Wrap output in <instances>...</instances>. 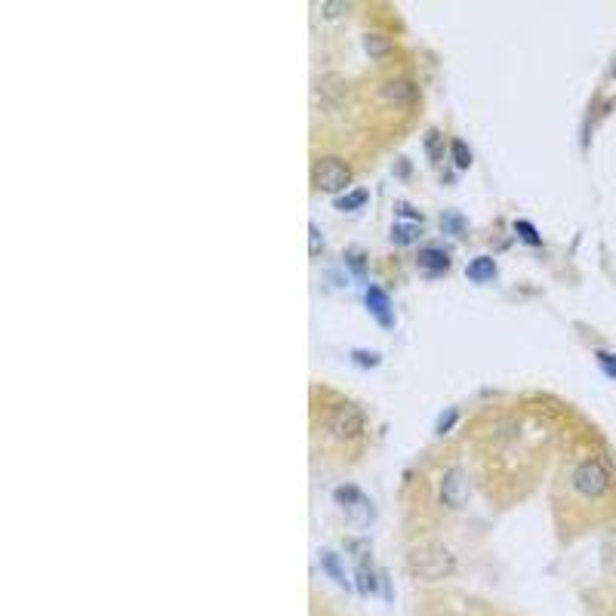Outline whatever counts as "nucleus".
<instances>
[{
	"label": "nucleus",
	"instance_id": "f257e3e1",
	"mask_svg": "<svg viewBox=\"0 0 616 616\" xmlns=\"http://www.w3.org/2000/svg\"><path fill=\"white\" fill-rule=\"evenodd\" d=\"M407 565L423 580H441V576L454 573L456 558L441 542H416V546L407 549Z\"/></svg>",
	"mask_w": 616,
	"mask_h": 616
},
{
	"label": "nucleus",
	"instance_id": "f03ea898",
	"mask_svg": "<svg viewBox=\"0 0 616 616\" xmlns=\"http://www.w3.org/2000/svg\"><path fill=\"white\" fill-rule=\"evenodd\" d=\"M570 481H573L576 494L588 496V500H598V496H604L607 490H611V471L604 469L601 460H582V462H576Z\"/></svg>",
	"mask_w": 616,
	"mask_h": 616
},
{
	"label": "nucleus",
	"instance_id": "7ed1b4c3",
	"mask_svg": "<svg viewBox=\"0 0 616 616\" xmlns=\"http://www.w3.org/2000/svg\"><path fill=\"white\" fill-rule=\"evenodd\" d=\"M324 429L333 438H355L364 429V413L351 401H333L324 410Z\"/></svg>",
	"mask_w": 616,
	"mask_h": 616
},
{
	"label": "nucleus",
	"instance_id": "20e7f679",
	"mask_svg": "<svg viewBox=\"0 0 616 616\" xmlns=\"http://www.w3.org/2000/svg\"><path fill=\"white\" fill-rule=\"evenodd\" d=\"M349 167H345V161H339V157H320L318 163H314L312 170V179L318 188H324V192H336V188H343L345 182H349Z\"/></svg>",
	"mask_w": 616,
	"mask_h": 616
},
{
	"label": "nucleus",
	"instance_id": "39448f33",
	"mask_svg": "<svg viewBox=\"0 0 616 616\" xmlns=\"http://www.w3.org/2000/svg\"><path fill=\"white\" fill-rule=\"evenodd\" d=\"M345 96V77L336 71H320L312 83V99L314 105H336Z\"/></svg>",
	"mask_w": 616,
	"mask_h": 616
},
{
	"label": "nucleus",
	"instance_id": "423d86ee",
	"mask_svg": "<svg viewBox=\"0 0 616 616\" xmlns=\"http://www.w3.org/2000/svg\"><path fill=\"white\" fill-rule=\"evenodd\" d=\"M413 96H416V90H413V83L407 77H389V81L379 87V99L385 105H407Z\"/></svg>",
	"mask_w": 616,
	"mask_h": 616
},
{
	"label": "nucleus",
	"instance_id": "0eeeda50",
	"mask_svg": "<svg viewBox=\"0 0 616 616\" xmlns=\"http://www.w3.org/2000/svg\"><path fill=\"white\" fill-rule=\"evenodd\" d=\"M465 471L462 469H450L447 475H444L441 481V500L447 502V506H462L465 502Z\"/></svg>",
	"mask_w": 616,
	"mask_h": 616
},
{
	"label": "nucleus",
	"instance_id": "6e6552de",
	"mask_svg": "<svg viewBox=\"0 0 616 616\" xmlns=\"http://www.w3.org/2000/svg\"><path fill=\"white\" fill-rule=\"evenodd\" d=\"M419 265H425V268H431V272H444V268L450 265V259H447V253L441 250V247H423L419 250Z\"/></svg>",
	"mask_w": 616,
	"mask_h": 616
},
{
	"label": "nucleus",
	"instance_id": "1a4fd4ad",
	"mask_svg": "<svg viewBox=\"0 0 616 616\" xmlns=\"http://www.w3.org/2000/svg\"><path fill=\"white\" fill-rule=\"evenodd\" d=\"M367 303H370V308L379 314V318L385 320V324H391V308H389V299H385V293L379 290V287H370V293H367Z\"/></svg>",
	"mask_w": 616,
	"mask_h": 616
},
{
	"label": "nucleus",
	"instance_id": "9d476101",
	"mask_svg": "<svg viewBox=\"0 0 616 616\" xmlns=\"http://www.w3.org/2000/svg\"><path fill=\"white\" fill-rule=\"evenodd\" d=\"M419 234V222H404L398 219L395 225H391V238L398 241V244H404V241H413Z\"/></svg>",
	"mask_w": 616,
	"mask_h": 616
},
{
	"label": "nucleus",
	"instance_id": "9b49d317",
	"mask_svg": "<svg viewBox=\"0 0 616 616\" xmlns=\"http://www.w3.org/2000/svg\"><path fill=\"white\" fill-rule=\"evenodd\" d=\"M320 561H324V567H327V573L333 576V580L339 582V586H349V580H345V573H343V565H339V558L333 552H320Z\"/></svg>",
	"mask_w": 616,
	"mask_h": 616
},
{
	"label": "nucleus",
	"instance_id": "f8f14e48",
	"mask_svg": "<svg viewBox=\"0 0 616 616\" xmlns=\"http://www.w3.org/2000/svg\"><path fill=\"white\" fill-rule=\"evenodd\" d=\"M496 272V265H494V259L490 257H475L469 262V274L471 278H490V274Z\"/></svg>",
	"mask_w": 616,
	"mask_h": 616
},
{
	"label": "nucleus",
	"instance_id": "ddd939ff",
	"mask_svg": "<svg viewBox=\"0 0 616 616\" xmlns=\"http://www.w3.org/2000/svg\"><path fill=\"white\" fill-rule=\"evenodd\" d=\"M336 500L343 502V506H364V496H360L358 487H339Z\"/></svg>",
	"mask_w": 616,
	"mask_h": 616
},
{
	"label": "nucleus",
	"instance_id": "4468645a",
	"mask_svg": "<svg viewBox=\"0 0 616 616\" xmlns=\"http://www.w3.org/2000/svg\"><path fill=\"white\" fill-rule=\"evenodd\" d=\"M364 198H367L364 188H355V192H349V194H343V198H336V207H339V209L360 207V204H364Z\"/></svg>",
	"mask_w": 616,
	"mask_h": 616
},
{
	"label": "nucleus",
	"instance_id": "2eb2a0df",
	"mask_svg": "<svg viewBox=\"0 0 616 616\" xmlns=\"http://www.w3.org/2000/svg\"><path fill=\"white\" fill-rule=\"evenodd\" d=\"M454 154L460 157V167H469L471 163V154H469V148H465V142H454Z\"/></svg>",
	"mask_w": 616,
	"mask_h": 616
},
{
	"label": "nucleus",
	"instance_id": "dca6fc26",
	"mask_svg": "<svg viewBox=\"0 0 616 616\" xmlns=\"http://www.w3.org/2000/svg\"><path fill=\"white\" fill-rule=\"evenodd\" d=\"M367 43H370L373 52H383V50H385V41H383L379 35H367Z\"/></svg>",
	"mask_w": 616,
	"mask_h": 616
},
{
	"label": "nucleus",
	"instance_id": "f3484780",
	"mask_svg": "<svg viewBox=\"0 0 616 616\" xmlns=\"http://www.w3.org/2000/svg\"><path fill=\"white\" fill-rule=\"evenodd\" d=\"M444 219H447V228H450V232H460V228H462V219H460V216L447 213V216H444Z\"/></svg>",
	"mask_w": 616,
	"mask_h": 616
},
{
	"label": "nucleus",
	"instance_id": "a211bd4d",
	"mask_svg": "<svg viewBox=\"0 0 616 616\" xmlns=\"http://www.w3.org/2000/svg\"><path fill=\"white\" fill-rule=\"evenodd\" d=\"M517 228H521V234H524V238L536 241V232H533V228H530V225H527V222H524V219H517Z\"/></svg>",
	"mask_w": 616,
	"mask_h": 616
},
{
	"label": "nucleus",
	"instance_id": "6ab92c4d",
	"mask_svg": "<svg viewBox=\"0 0 616 616\" xmlns=\"http://www.w3.org/2000/svg\"><path fill=\"white\" fill-rule=\"evenodd\" d=\"M450 419H454V410H447V413H444V416H441V423H438V429H447V425H450Z\"/></svg>",
	"mask_w": 616,
	"mask_h": 616
},
{
	"label": "nucleus",
	"instance_id": "aec40b11",
	"mask_svg": "<svg viewBox=\"0 0 616 616\" xmlns=\"http://www.w3.org/2000/svg\"><path fill=\"white\" fill-rule=\"evenodd\" d=\"M339 10H343V4H324V12H327V16H333V12H339Z\"/></svg>",
	"mask_w": 616,
	"mask_h": 616
},
{
	"label": "nucleus",
	"instance_id": "412c9836",
	"mask_svg": "<svg viewBox=\"0 0 616 616\" xmlns=\"http://www.w3.org/2000/svg\"><path fill=\"white\" fill-rule=\"evenodd\" d=\"M601 360H604V364H607V367H613V370H611V373H613V376H616V358H611V355H601Z\"/></svg>",
	"mask_w": 616,
	"mask_h": 616
}]
</instances>
